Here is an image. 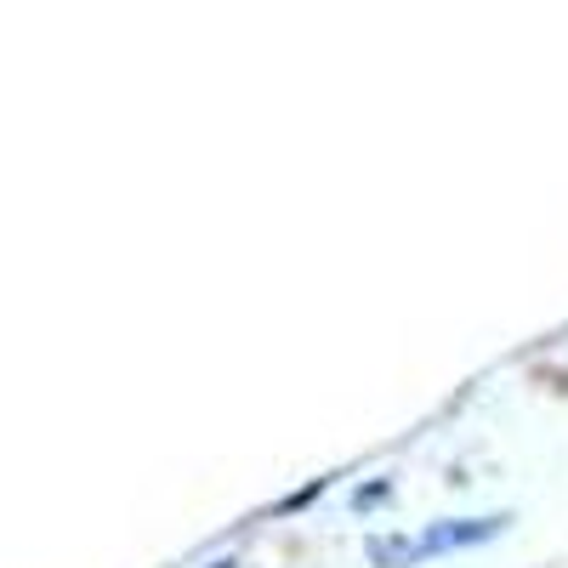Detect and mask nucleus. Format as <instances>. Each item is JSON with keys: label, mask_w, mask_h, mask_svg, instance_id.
Masks as SVG:
<instances>
[{"label": "nucleus", "mask_w": 568, "mask_h": 568, "mask_svg": "<svg viewBox=\"0 0 568 568\" xmlns=\"http://www.w3.org/2000/svg\"><path fill=\"white\" fill-rule=\"evenodd\" d=\"M500 524L495 517H471V524H438L426 535H404V540H382L375 546V562L382 568H404V562H420V557H438V551H455V546H484Z\"/></svg>", "instance_id": "f257e3e1"}]
</instances>
